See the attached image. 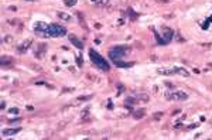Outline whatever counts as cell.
I'll return each mask as SVG.
<instances>
[{
    "label": "cell",
    "instance_id": "ac0fdd59",
    "mask_svg": "<svg viewBox=\"0 0 212 140\" xmlns=\"http://www.w3.org/2000/svg\"><path fill=\"white\" fill-rule=\"evenodd\" d=\"M126 102H127V104H130V105H132V104H137V99H136V96H130V98H127V99H126Z\"/></svg>",
    "mask_w": 212,
    "mask_h": 140
},
{
    "label": "cell",
    "instance_id": "ffe728a7",
    "mask_svg": "<svg viewBox=\"0 0 212 140\" xmlns=\"http://www.w3.org/2000/svg\"><path fill=\"white\" fill-rule=\"evenodd\" d=\"M93 3H98V4H106L109 0H92Z\"/></svg>",
    "mask_w": 212,
    "mask_h": 140
},
{
    "label": "cell",
    "instance_id": "30bf717a",
    "mask_svg": "<svg viewBox=\"0 0 212 140\" xmlns=\"http://www.w3.org/2000/svg\"><path fill=\"white\" fill-rule=\"evenodd\" d=\"M70 41H71V43H72L75 47H78L79 50H82V48H83V44H82V41H81L79 38H76L75 36H72V34H70Z\"/></svg>",
    "mask_w": 212,
    "mask_h": 140
},
{
    "label": "cell",
    "instance_id": "9c48e42d",
    "mask_svg": "<svg viewBox=\"0 0 212 140\" xmlns=\"http://www.w3.org/2000/svg\"><path fill=\"white\" fill-rule=\"evenodd\" d=\"M45 51H47L45 44H38V47H37V50H36V57L37 58H43L44 54H45Z\"/></svg>",
    "mask_w": 212,
    "mask_h": 140
},
{
    "label": "cell",
    "instance_id": "484cf974",
    "mask_svg": "<svg viewBox=\"0 0 212 140\" xmlns=\"http://www.w3.org/2000/svg\"><path fill=\"white\" fill-rule=\"evenodd\" d=\"M159 2H164L166 3V2H170V0H159Z\"/></svg>",
    "mask_w": 212,
    "mask_h": 140
},
{
    "label": "cell",
    "instance_id": "3957f363",
    "mask_svg": "<svg viewBox=\"0 0 212 140\" xmlns=\"http://www.w3.org/2000/svg\"><path fill=\"white\" fill-rule=\"evenodd\" d=\"M154 37H156L157 43L160 45H166V44H168L172 40V30L170 27H163V33L161 34L154 33Z\"/></svg>",
    "mask_w": 212,
    "mask_h": 140
},
{
    "label": "cell",
    "instance_id": "4fadbf2b",
    "mask_svg": "<svg viewBox=\"0 0 212 140\" xmlns=\"http://www.w3.org/2000/svg\"><path fill=\"white\" fill-rule=\"evenodd\" d=\"M134 96H136V99L137 100H142V102H144V104H146V102H149V95H147V93H136V95H134Z\"/></svg>",
    "mask_w": 212,
    "mask_h": 140
},
{
    "label": "cell",
    "instance_id": "52a82bcc",
    "mask_svg": "<svg viewBox=\"0 0 212 140\" xmlns=\"http://www.w3.org/2000/svg\"><path fill=\"white\" fill-rule=\"evenodd\" d=\"M31 44H33V41H31V40H26V41H23V43H21L20 45L17 47V53H20V54L27 53V51L30 50Z\"/></svg>",
    "mask_w": 212,
    "mask_h": 140
},
{
    "label": "cell",
    "instance_id": "5b68a950",
    "mask_svg": "<svg viewBox=\"0 0 212 140\" xmlns=\"http://www.w3.org/2000/svg\"><path fill=\"white\" fill-rule=\"evenodd\" d=\"M47 31H48V37H54V38H57V37H64L66 34L65 27L60 26V24H48Z\"/></svg>",
    "mask_w": 212,
    "mask_h": 140
},
{
    "label": "cell",
    "instance_id": "2e32d148",
    "mask_svg": "<svg viewBox=\"0 0 212 140\" xmlns=\"http://www.w3.org/2000/svg\"><path fill=\"white\" fill-rule=\"evenodd\" d=\"M115 65L122 67V68H126V67H132L133 62H122V61H117V62H115Z\"/></svg>",
    "mask_w": 212,
    "mask_h": 140
},
{
    "label": "cell",
    "instance_id": "5bb4252c",
    "mask_svg": "<svg viewBox=\"0 0 212 140\" xmlns=\"http://www.w3.org/2000/svg\"><path fill=\"white\" fill-rule=\"evenodd\" d=\"M11 58H7L6 55H3L2 57V61H0V64H2V67H9V65H11Z\"/></svg>",
    "mask_w": 212,
    "mask_h": 140
},
{
    "label": "cell",
    "instance_id": "d4e9b609",
    "mask_svg": "<svg viewBox=\"0 0 212 140\" xmlns=\"http://www.w3.org/2000/svg\"><path fill=\"white\" fill-rule=\"evenodd\" d=\"M4 41H6V43H7V41H11V37H6V38H4Z\"/></svg>",
    "mask_w": 212,
    "mask_h": 140
},
{
    "label": "cell",
    "instance_id": "7c38bea8",
    "mask_svg": "<svg viewBox=\"0 0 212 140\" xmlns=\"http://www.w3.org/2000/svg\"><path fill=\"white\" fill-rule=\"evenodd\" d=\"M174 70H176V75L178 74V75H182V77H189V72L185 70V68H182V67H174Z\"/></svg>",
    "mask_w": 212,
    "mask_h": 140
},
{
    "label": "cell",
    "instance_id": "603a6c76",
    "mask_svg": "<svg viewBox=\"0 0 212 140\" xmlns=\"http://www.w3.org/2000/svg\"><path fill=\"white\" fill-rule=\"evenodd\" d=\"M92 96H81V98H78V100H89Z\"/></svg>",
    "mask_w": 212,
    "mask_h": 140
},
{
    "label": "cell",
    "instance_id": "cb8c5ba5",
    "mask_svg": "<svg viewBox=\"0 0 212 140\" xmlns=\"http://www.w3.org/2000/svg\"><path fill=\"white\" fill-rule=\"evenodd\" d=\"M86 115H89V109H85L82 112V117H86Z\"/></svg>",
    "mask_w": 212,
    "mask_h": 140
},
{
    "label": "cell",
    "instance_id": "7402d4cb",
    "mask_svg": "<svg viewBox=\"0 0 212 140\" xmlns=\"http://www.w3.org/2000/svg\"><path fill=\"white\" fill-rule=\"evenodd\" d=\"M21 119H10L9 120V123H20Z\"/></svg>",
    "mask_w": 212,
    "mask_h": 140
},
{
    "label": "cell",
    "instance_id": "ba28073f",
    "mask_svg": "<svg viewBox=\"0 0 212 140\" xmlns=\"http://www.w3.org/2000/svg\"><path fill=\"white\" fill-rule=\"evenodd\" d=\"M157 74H160V75H176V70H174V67L172 68L161 67L157 70Z\"/></svg>",
    "mask_w": 212,
    "mask_h": 140
},
{
    "label": "cell",
    "instance_id": "9a60e30c",
    "mask_svg": "<svg viewBox=\"0 0 212 140\" xmlns=\"http://www.w3.org/2000/svg\"><path fill=\"white\" fill-rule=\"evenodd\" d=\"M58 17H60L61 20H65V21H71V20H72V17H71L70 14L62 13V11H58Z\"/></svg>",
    "mask_w": 212,
    "mask_h": 140
},
{
    "label": "cell",
    "instance_id": "d6986e66",
    "mask_svg": "<svg viewBox=\"0 0 212 140\" xmlns=\"http://www.w3.org/2000/svg\"><path fill=\"white\" fill-rule=\"evenodd\" d=\"M143 115H144V110H142V109H140V110H137V112H136V113H134V115H133V116L136 117V119H140V117H142Z\"/></svg>",
    "mask_w": 212,
    "mask_h": 140
},
{
    "label": "cell",
    "instance_id": "8992f818",
    "mask_svg": "<svg viewBox=\"0 0 212 140\" xmlns=\"http://www.w3.org/2000/svg\"><path fill=\"white\" fill-rule=\"evenodd\" d=\"M47 27H48V24H45V23H37L36 26H34V31H36L37 36H40V37H48Z\"/></svg>",
    "mask_w": 212,
    "mask_h": 140
},
{
    "label": "cell",
    "instance_id": "e0dca14e",
    "mask_svg": "<svg viewBox=\"0 0 212 140\" xmlns=\"http://www.w3.org/2000/svg\"><path fill=\"white\" fill-rule=\"evenodd\" d=\"M76 2H78V0H64V3H65L66 7H72V6H75Z\"/></svg>",
    "mask_w": 212,
    "mask_h": 140
},
{
    "label": "cell",
    "instance_id": "277c9868",
    "mask_svg": "<svg viewBox=\"0 0 212 140\" xmlns=\"http://www.w3.org/2000/svg\"><path fill=\"white\" fill-rule=\"evenodd\" d=\"M164 96H166L167 100H178V102H182V100H187V99H188V95H187L184 91H180V89L167 91Z\"/></svg>",
    "mask_w": 212,
    "mask_h": 140
},
{
    "label": "cell",
    "instance_id": "44dd1931",
    "mask_svg": "<svg viewBox=\"0 0 212 140\" xmlns=\"http://www.w3.org/2000/svg\"><path fill=\"white\" fill-rule=\"evenodd\" d=\"M7 112H9V113H14V115H16V113H19V109H17V108H11V109H9Z\"/></svg>",
    "mask_w": 212,
    "mask_h": 140
},
{
    "label": "cell",
    "instance_id": "6da1fadb",
    "mask_svg": "<svg viewBox=\"0 0 212 140\" xmlns=\"http://www.w3.org/2000/svg\"><path fill=\"white\" fill-rule=\"evenodd\" d=\"M130 51L127 45H116L112 50H109V57L113 62H117L119 60H123V57H126V54Z\"/></svg>",
    "mask_w": 212,
    "mask_h": 140
},
{
    "label": "cell",
    "instance_id": "8fae6325",
    "mask_svg": "<svg viewBox=\"0 0 212 140\" xmlns=\"http://www.w3.org/2000/svg\"><path fill=\"white\" fill-rule=\"evenodd\" d=\"M20 127H16V129H4L3 132H2V134H3V136H14V134H17L19 133V132H20Z\"/></svg>",
    "mask_w": 212,
    "mask_h": 140
},
{
    "label": "cell",
    "instance_id": "7a4b0ae2",
    "mask_svg": "<svg viewBox=\"0 0 212 140\" xmlns=\"http://www.w3.org/2000/svg\"><path fill=\"white\" fill-rule=\"evenodd\" d=\"M89 55H91V61L95 64L96 67H99L102 71H109L110 70L109 64L105 61V58H103L100 54L96 53L95 50H92V48H91V50H89Z\"/></svg>",
    "mask_w": 212,
    "mask_h": 140
}]
</instances>
